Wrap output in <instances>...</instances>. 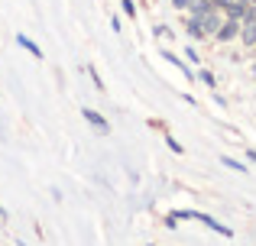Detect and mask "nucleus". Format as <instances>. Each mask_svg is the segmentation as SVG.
I'll return each mask as SVG.
<instances>
[{"label":"nucleus","mask_w":256,"mask_h":246,"mask_svg":"<svg viewBox=\"0 0 256 246\" xmlns=\"http://www.w3.org/2000/svg\"><path fill=\"white\" fill-rule=\"evenodd\" d=\"M188 32H192V39H204V32L198 29V23H194V19H188Z\"/></svg>","instance_id":"6e6552de"},{"label":"nucleus","mask_w":256,"mask_h":246,"mask_svg":"<svg viewBox=\"0 0 256 246\" xmlns=\"http://www.w3.org/2000/svg\"><path fill=\"white\" fill-rule=\"evenodd\" d=\"M220 165H230V169H237V172H246V165H240L237 159H230V156H220Z\"/></svg>","instance_id":"0eeeda50"},{"label":"nucleus","mask_w":256,"mask_h":246,"mask_svg":"<svg viewBox=\"0 0 256 246\" xmlns=\"http://www.w3.org/2000/svg\"><path fill=\"white\" fill-rule=\"evenodd\" d=\"M0 217H6V211H4V208H0Z\"/></svg>","instance_id":"f8f14e48"},{"label":"nucleus","mask_w":256,"mask_h":246,"mask_svg":"<svg viewBox=\"0 0 256 246\" xmlns=\"http://www.w3.org/2000/svg\"><path fill=\"white\" fill-rule=\"evenodd\" d=\"M192 19L198 23V29L204 32V36H214V32L220 29V23H224L218 10H208V13H201V16H192Z\"/></svg>","instance_id":"f257e3e1"},{"label":"nucleus","mask_w":256,"mask_h":246,"mask_svg":"<svg viewBox=\"0 0 256 246\" xmlns=\"http://www.w3.org/2000/svg\"><path fill=\"white\" fill-rule=\"evenodd\" d=\"M214 36H218L220 42H230L234 36H240V19H237V16H227L224 23H220V29L214 32Z\"/></svg>","instance_id":"f03ea898"},{"label":"nucleus","mask_w":256,"mask_h":246,"mask_svg":"<svg viewBox=\"0 0 256 246\" xmlns=\"http://www.w3.org/2000/svg\"><path fill=\"white\" fill-rule=\"evenodd\" d=\"M16 42H20V45H23V49H26V52H30V55H36V58H42V49H39V45H36V42H32V39H30V36H23V32H20V36H16Z\"/></svg>","instance_id":"20e7f679"},{"label":"nucleus","mask_w":256,"mask_h":246,"mask_svg":"<svg viewBox=\"0 0 256 246\" xmlns=\"http://www.w3.org/2000/svg\"><path fill=\"white\" fill-rule=\"evenodd\" d=\"M188 6H192V13H194V16H201V13L214 10V3H211V0H192V3H188Z\"/></svg>","instance_id":"423d86ee"},{"label":"nucleus","mask_w":256,"mask_h":246,"mask_svg":"<svg viewBox=\"0 0 256 246\" xmlns=\"http://www.w3.org/2000/svg\"><path fill=\"white\" fill-rule=\"evenodd\" d=\"M201 81H204L208 88H214V75H211V71H201Z\"/></svg>","instance_id":"1a4fd4ad"},{"label":"nucleus","mask_w":256,"mask_h":246,"mask_svg":"<svg viewBox=\"0 0 256 246\" xmlns=\"http://www.w3.org/2000/svg\"><path fill=\"white\" fill-rule=\"evenodd\" d=\"M82 114H84V120H88V123H91V126H94V130H98V133H100V136H110V123H107V120H104V117H100V114H98V110H91V107H84V110H82Z\"/></svg>","instance_id":"7ed1b4c3"},{"label":"nucleus","mask_w":256,"mask_h":246,"mask_svg":"<svg viewBox=\"0 0 256 246\" xmlns=\"http://www.w3.org/2000/svg\"><path fill=\"white\" fill-rule=\"evenodd\" d=\"M211 3H218V6H220V10H227V6H230V3H234V0H211Z\"/></svg>","instance_id":"9d476101"},{"label":"nucleus","mask_w":256,"mask_h":246,"mask_svg":"<svg viewBox=\"0 0 256 246\" xmlns=\"http://www.w3.org/2000/svg\"><path fill=\"white\" fill-rule=\"evenodd\" d=\"M188 3H192V0H175V6H178V10H182V6H188Z\"/></svg>","instance_id":"9b49d317"},{"label":"nucleus","mask_w":256,"mask_h":246,"mask_svg":"<svg viewBox=\"0 0 256 246\" xmlns=\"http://www.w3.org/2000/svg\"><path fill=\"white\" fill-rule=\"evenodd\" d=\"M240 36H244V42H246V45H256V19H250V23L240 29Z\"/></svg>","instance_id":"39448f33"}]
</instances>
